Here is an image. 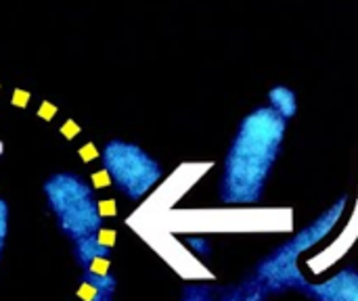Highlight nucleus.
<instances>
[{
	"mask_svg": "<svg viewBox=\"0 0 358 301\" xmlns=\"http://www.w3.org/2000/svg\"><path fill=\"white\" fill-rule=\"evenodd\" d=\"M287 119L271 105L243 117L231 142L220 178V201L248 207L262 201L271 172L281 155Z\"/></svg>",
	"mask_w": 358,
	"mask_h": 301,
	"instance_id": "nucleus-1",
	"label": "nucleus"
},
{
	"mask_svg": "<svg viewBox=\"0 0 358 301\" xmlns=\"http://www.w3.org/2000/svg\"><path fill=\"white\" fill-rule=\"evenodd\" d=\"M348 197H340L329 210H325L310 226L302 228L294 239L285 241L271 256H266L256 270L241 283L222 291L218 301H266L271 295L283 291H304L308 281L298 268V258L321 243L342 220Z\"/></svg>",
	"mask_w": 358,
	"mask_h": 301,
	"instance_id": "nucleus-2",
	"label": "nucleus"
},
{
	"mask_svg": "<svg viewBox=\"0 0 358 301\" xmlns=\"http://www.w3.org/2000/svg\"><path fill=\"white\" fill-rule=\"evenodd\" d=\"M48 210L52 212L59 230L73 243L96 237L103 226V216L92 189L78 174H55L44 182Z\"/></svg>",
	"mask_w": 358,
	"mask_h": 301,
	"instance_id": "nucleus-3",
	"label": "nucleus"
},
{
	"mask_svg": "<svg viewBox=\"0 0 358 301\" xmlns=\"http://www.w3.org/2000/svg\"><path fill=\"white\" fill-rule=\"evenodd\" d=\"M101 159L109 180L132 201L143 199L162 178V166L132 142H107Z\"/></svg>",
	"mask_w": 358,
	"mask_h": 301,
	"instance_id": "nucleus-4",
	"label": "nucleus"
},
{
	"mask_svg": "<svg viewBox=\"0 0 358 301\" xmlns=\"http://www.w3.org/2000/svg\"><path fill=\"white\" fill-rule=\"evenodd\" d=\"M302 293L313 301H358V270L344 268L327 283H308Z\"/></svg>",
	"mask_w": 358,
	"mask_h": 301,
	"instance_id": "nucleus-5",
	"label": "nucleus"
},
{
	"mask_svg": "<svg viewBox=\"0 0 358 301\" xmlns=\"http://www.w3.org/2000/svg\"><path fill=\"white\" fill-rule=\"evenodd\" d=\"M73 254H76V262L82 268H90L96 260H109V256H111L109 247L103 245L96 237L82 239V241L73 243Z\"/></svg>",
	"mask_w": 358,
	"mask_h": 301,
	"instance_id": "nucleus-6",
	"label": "nucleus"
},
{
	"mask_svg": "<svg viewBox=\"0 0 358 301\" xmlns=\"http://www.w3.org/2000/svg\"><path fill=\"white\" fill-rule=\"evenodd\" d=\"M82 283L84 287H88L92 291V295H105V298H111L115 293V277L109 272V270H92V268H86L82 272ZM92 298V300H94Z\"/></svg>",
	"mask_w": 358,
	"mask_h": 301,
	"instance_id": "nucleus-7",
	"label": "nucleus"
},
{
	"mask_svg": "<svg viewBox=\"0 0 358 301\" xmlns=\"http://www.w3.org/2000/svg\"><path fill=\"white\" fill-rule=\"evenodd\" d=\"M268 105L281 113L285 119H294L298 113V96L292 88L287 86H275L268 90Z\"/></svg>",
	"mask_w": 358,
	"mask_h": 301,
	"instance_id": "nucleus-8",
	"label": "nucleus"
},
{
	"mask_svg": "<svg viewBox=\"0 0 358 301\" xmlns=\"http://www.w3.org/2000/svg\"><path fill=\"white\" fill-rule=\"evenodd\" d=\"M182 301H218L216 289L212 285H187L182 291Z\"/></svg>",
	"mask_w": 358,
	"mask_h": 301,
	"instance_id": "nucleus-9",
	"label": "nucleus"
},
{
	"mask_svg": "<svg viewBox=\"0 0 358 301\" xmlns=\"http://www.w3.org/2000/svg\"><path fill=\"white\" fill-rule=\"evenodd\" d=\"M187 245L191 247V249H195V254L197 256H210L212 251V245H210V241L208 239H201V237H193V239H187Z\"/></svg>",
	"mask_w": 358,
	"mask_h": 301,
	"instance_id": "nucleus-10",
	"label": "nucleus"
},
{
	"mask_svg": "<svg viewBox=\"0 0 358 301\" xmlns=\"http://www.w3.org/2000/svg\"><path fill=\"white\" fill-rule=\"evenodd\" d=\"M6 218H8V210H6V203L0 199V256H2L4 239H6Z\"/></svg>",
	"mask_w": 358,
	"mask_h": 301,
	"instance_id": "nucleus-11",
	"label": "nucleus"
},
{
	"mask_svg": "<svg viewBox=\"0 0 358 301\" xmlns=\"http://www.w3.org/2000/svg\"><path fill=\"white\" fill-rule=\"evenodd\" d=\"M90 301H111V298H105V295H96L94 300H90Z\"/></svg>",
	"mask_w": 358,
	"mask_h": 301,
	"instance_id": "nucleus-12",
	"label": "nucleus"
}]
</instances>
